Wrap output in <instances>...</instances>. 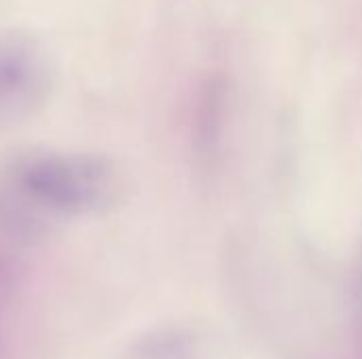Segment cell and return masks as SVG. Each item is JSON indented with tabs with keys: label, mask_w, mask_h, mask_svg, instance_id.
<instances>
[{
	"label": "cell",
	"mask_w": 362,
	"mask_h": 359,
	"mask_svg": "<svg viewBox=\"0 0 362 359\" xmlns=\"http://www.w3.org/2000/svg\"><path fill=\"white\" fill-rule=\"evenodd\" d=\"M225 83L221 78H210L202 93L195 112V148L204 161H212L223 142L225 129Z\"/></svg>",
	"instance_id": "cell-3"
},
{
	"label": "cell",
	"mask_w": 362,
	"mask_h": 359,
	"mask_svg": "<svg viewBox=\"0 0 362 359\" xmlns=\"http://www.w3.org/2000/svg\"><path fill=\"white\" fill-rule=\"evenodd\" d=\"M125 195L119 165L89 152H30L0 169V224L38 233L53 224L102 216Z\"/></svg>",
	"instance_id": "cell-1"
},
{
	"label": "cell",
	"mask_w": 362,
	"mask_h": 359,
	"mask_svg": "<svg viewBox=\"0 0 362 359\" xmlns=\"http://www.w3.org/2000/svg\"><path fill=\"white\" fill-rule=\"evenodd\" d=\"M53 70L30 36L0 34V129L34 118L49 102Z\"/></svg>",
	"instance_id": "cell-2"
},
{
	"label": "cell",
	"mask_w": 362,
	"mask_h": 359,
	"mask_svg": "<svg viewBox=\"0 0 362 359\" xmlns=\"http://www.w3.org/2000/svg\"><path fill=\"white\" fill-rule=\"evenodd\" d=\"M127 359H199V345L187 332H155L138 341Z\"/></svg>",
	"instance_id": "cell-4"
}]
</instances>
